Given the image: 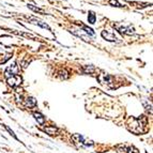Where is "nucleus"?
Returning a JSON list of instances; mask_svg holds the SVG:
<instances>
[{
    "label": "nucleus",
    "mask_w": 153,
    "mask_h": 153,
    "mask_svg": "<svg viewBox=\"0 0 153 153\" xmlns=\"http://www.w3.org/2000/svg\"><path fill=\"white\" fill-rule=\"evenodd\" d=\"M44 131L48 133L49 135H55L58 133V128L55 126H46V128H44Z\"/></svg>",
    "instance_id": "1a4fd4ad"
},
{
    "label": "nucleus",
    "mask_w": 153,
    "mask_h": 153,
    "mask_svg": "<svg viewBox=\"0 0 153 153\" xmlns=\"http://www.w3.org/2000/svg\"><path fill=\"white\" fill-rule=\"evenodd\" d=\"M28 8L30 9V10L36 12V13H41V14H43V15H45L46 14V12L43 10V9H40V8H38V7H34V5H32V4H28Z\"/></svg>",
    "instance_id": "f8f14e48"
},
{
    "label": "nucleus",
    "mask_w": 153,
    "mask_h": 153,
    "mask_svg": "<svg viewBox=\"0 0 153 153\" xmlns=\"http://www.w3.org/2000/svg\"><path fill=\"white\" fill-rule=\"evenodd\" d=\"M29 21H30L31 24H34V25H38L40 26V27H42V28L44 29H47V30L51 31V28H49V26L47 25L46 23H43V22L39 21V19H36V18H33V17H30L29 18Z\"/></svg>",
    "instance_id": "0eeeda50"
},
{
    "label": "nucleus",
    "mask_w": 153,
    "mask_h": 153,
    "mask_svg": "<svg viewBox=\"0 0 153 153\" xmlns=\"http://www.w3.org/2000/svg\"><path fill=\"white\" fill-rule=\"evenodd\" d=\"M101 36H102L103 39H105L106 41L108 42H115V43H119V39L116 36V34L112 31H109V30H104L102 31L101 33Z\"/></svg>",
    "instance_id": "7ed1b4c3"
},
{
    "label": "nucleus",
    "mask_w": 153,
    "mask_h": 153,
    "mask_svg": "<svg viewBox=\"0 0 153 153\" xmlns=\"http://www.w3.org/2000/svg\"><path fill=\"white\" fill-rule=\"evenodd\" d=\"M22 80H23V79H22V77L19 76V75H14V76H11V77H9V78H7L8 85L13 88H16L17 86H19V85L22 84Z\"/></svg>",
    "instance_id": "20e7f679"
},
{
    "label": "nucleus",
    "mask_w": 153,
    "mask_h": 153,
    "mask_svg": "<svg viewBox=\"0 0 153 153\" xmlns=\"http://www.w3.org/2000/svg\"><path fill=\"white\" fill-rule=\"evenodd\" d=\"M33 116H34V118H36V120L38 121L41 125H43L44 123H45V118H44L43 115H41L40 112H34Z\"/></svg>",
    "instance_id": "6e6552de"
},
{
    "label": "nucleus",
    "mask_w": 153,
    "mask_h": 153,
    "mask_svg": "<svg viewBox=\"0 0 153 153\" xmlns=\"http://www.w3.org/2000/svg\"><path fill=\"white\" fill-rule=\"evenodd\" d=\"M114 28L118 31V32L122 33V34H126V36H133L135 34V29L132 25H122V24H114Z\"/></svg>",
    "instance_id": "f03ea898"
},
{
    "label": "nucleus",
    "mask_w": 153,
    "mask_h": 153,
    "mask_svg": "<svg viewBox=\"0 0 153 153\" xmlns=\"http://www.w3.org/2000/svg\"><path fill=\"white\" fill-rule=\"evenodd\" d=\"M84 72H85V73H93V72H94V68H93L92 65L85 66V68H84Z\"/></svg>",
    "instance_id": "2eb2a0df"
},
{
    "label": "nucleus",
    "mask_w": 153,
    "mask_h": 153,
    "mask_svg": "<svg viewBox=\"0 0 153 153\" xmlns=\"http://www.w3.org/2000/svg\"><path fill=\"white\" fill-rule=\"evenodd\" d=\"M147 118L145 116H141L140 118L135 119V118H128L126 126L131 132L135 133V134H143L147 131Z\"/></svg>",
    "instance_id": "f257e3e1"
},
{
    "label": "nucleus",
    "mask_w": 153,
    "mask_h": 153,
    "mask_svg": "<svg viewBox=\"0 0 153 153\" xmlns=\"http://www.w3.org/2000/svg\"><path fill=\"white\" fill-rule=\"evenodd\" d=\"M109 4L112 5V7H117V8H121L122 7L118 0H109Z\"/></svg>",
    "instance_id": "4468645a"
},
{
    "label": "nucleus",
    "mask_w": 153,
    "mask_h": 153,
    "mask_svg": "<svg viewBox=\"0 0 153 153\" xmlns=\"http://www.w3.org/2000/svg\"><path fill=\"white\" fill-rule=\"evenodd\" d=\"M5 128H7V130H8L9 132H10V134H11V135H12V136H14V137L16 138V136L14 135V133H13V131H11V130H10V128H8V126H5Z\"/></svg>",
    "instance_id": "f3484780"
},
{
    "label": "nucleus",
    "mask_w": 153,
    "mask_h": 153,
    "mask_svg": "<svg viewBox=\"0 0 153 153\" xmlns=\"http://www.w3.org/2000/svg\"><path fill=\"white\" fill-rule=\"evenodd\" d=\"M36 105V101L33 97H28V99L26 100V106L27 107H29V108H31V107H34Z\"/></svg>",
    "instance_id": "9d476101"
},
{
    "label": "nucleus",
    "mask_w": 153,
    "mask_h": 153,
    "mask_svg": "<svg viewBox=\"0 0 153 153\" xmlns=\"http://www.w3.org/2000/svg\"><path fill=\"white\" fill-rule=\"evenodd\" d=\"M125 150L128 151V153H139L138 152V150L136 148H134V147H130V148L125 149Z\"/></svg>",
    "instance_id": "dca6fc26"
},
{
    "label": "nucleus",
    "mask_w": 153,
    "mask_h": 153,
    "mask_svg": "<svg viewBox=\"0 0 153 153\" xmlns=\"http://www.w3.org/2000/svg\"><path fill=\"white\" fill-rule=\"evenodd\" d=\"M18 73V66L16 63H12L11 65H9L8 68H7V70H5V77L7 78H9V77L11 76H14V75H17Z\"/></svg>",
    "instance_id": "39448f33"
},
{
    "label": "nucleus",
    "mask_w": 153,
    "mask_h": 153,
    "mask_svg": "<svg viewBox=\"0 0 153 153\" xmlns=\"http://www.w3.org/2000/svg\"><path fill=\"white\" fill-rule=\"evenodd\" d=\"M95 21H97V16L92 11H90L89 14H88V22H89V24L93 25V24H95Z\"/></svg>",
    "instance_id": "9b49d317"
},
{
    "label": "nucleus",
    "mask_w": 153,
    "mask_h": 153,
    "mask_svg": "<svg viewBox=\"0 0 153 153\" xmlns=\"http://www.w3.org/2000/svg\"><path fill=\"white\" fill-rule=\"evenodd\" d=\"M73 139L75 140V143H79L80 145H85V146H92V141H88L86 140L82 135H79V134H76V135L73 136Z\"/></svg>",
    "instance_id": "423d86ee"
},
{
    "label": "nucleus",
    "mask_w": 153,
    "mask_h": 153,
    "mask_svg": "<svg viewBox=\"0 0 153 153\" xmlns=\"http://www.w3.org/2000/svg\"><path fill=\"white\" fill-rule=\"evenodd\" d=\"M82 30H84L85 32L87 33V34H89V36H94V31H93V29L89 28L88 26L82 25Z\"/></svg>",
    "instance_id": "ddd939ff"
}]
</instances>
